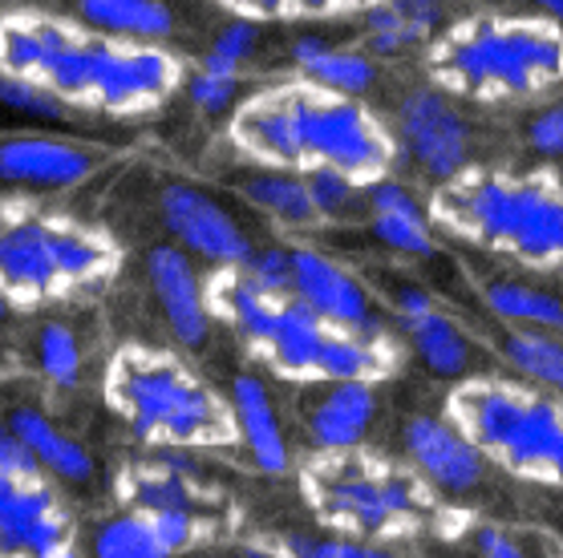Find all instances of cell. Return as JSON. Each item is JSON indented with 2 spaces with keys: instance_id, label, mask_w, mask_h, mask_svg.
Wrapping results in <instances>:
<instances>
[{
  "instance_id": "obj_1",
  "label": "cell",
  "mask_w": 563,
  "mask_h": 558,
  "mask_svg": "<svg viewBox=\"0 0 563 558\" xmlns=\"http://www.w3.org/2000/svg\"><path fill=\"white\" fill-rule=\"evenodd\" d=\"M0 77L49 89L69 110L146 118L187 86V62L154 41H118L74 16L9 9L0 13Z\"/></svg>"
},
{
  "instance_id": "obj_2",
  "label": "cell",
  "mask_w": 563,
  "mask_h": 558,
  "mask_svg": "<svg viewBox=\"0 0 563 558\" xmlns=\"http://www.w3.org/2000/svg\"><path fill=\"white\" fill-rule=\"evenodd\" d=\"M228 138L260 170L308 175L329 166L365 191L394 175L401 154L394 130L369 105L312 86L305 77L276 81L235 105Z\"/></svg>"
},
{
  "instance_id": "obj_3",
  "label": "cell",
  "mask_w": 563,
  "mask_h": 558,
  "mask_svg": "<svg viewBox=\"0 0 563 558\" xmlns=\"http://www.w3.org/2000/svg\"><path fill=\"white\" fill-rule=\"evenodd\" d=\"M106 405L158 454L240 445L228 397L170 348L122 344L106 365Z\"/></svg>"
},
{
  "instance_id": "obj_4",
  "label": "cell",
  "mask_w": 563,
  "mask_h": 558,
  "mask_svg": "<svg viewBox=\"0 0 563 558\" xmlns=\"http://www.w3.org/2000/svg\"><path fill=\"white\" fill-rule=\"evenodd\" d=\"M430 81L471 102H523L563 86V25L548 16L474 13L426 49Z\"/></svg>"
},
{
  "instance_id": "obj_5",
  "label": "cell",
  "mask_w": 563,
  "mask_h": 558,
  "mask_svg": "<svg viewBox=\"0 0 563 558\" xmlns=\"http://www.w3.org/2000/svg\"><path fill=\"white\" fill-rule=\"evenodd\" d=\"M122 267L110 231L33 199H0V295L9 308H41L102 292Z\"/></svg>"
},
{
  "instance_id": "obj_6",
  "label": "cell",
  "mask_w": 563,
  "mask_h": 558,
  "mask_svg": "<svg viewBox=\"0 0 563 558\" xmlns=\"http://www.w3.org/2000/svg\"><path fill=\"white\" fill-rule=\"evenodd\" d=\"M426 219L527 267H563V182L555 175L466 166L459 178L438 182Z\"/></svg>"
},
{
  "instance_id": "obj_7",
  "label": "cell",
  "mask_w": 563,
  "mask_h": 558,
  "mask_svg": "<svg viewBox=\"0 0 563 558\" xmlns=\"http://www.w3.org/2000/svg\"><path fill=\"white\" fill-rule=\"evenodd\" d=\"M300 490L320 526L336 538L377 543L430 531L438 522V494L418 478L365 449L312 454L300 470Z\"/></svg>"
},
{
  "instance_id": "obj_8",
  "label": "cell",
  "mask_w": 563,
  "mask_h": 558,
  "mask_svg": "<svg viewBox=\"0 0 563 558\" xmlns=\"http://www.w3.org/2000/svg\"><path fill=\"white\" fill-rule=\"evenodd\" d=\"M442 417L499 470L563 486V397L511 377H462Z\"/></svg>"
},
{
  "instance_id": "obj_9",
  "label": "cell",
  "mask_w": 563,
  "mask_h": 558,
  "mask_svg": "<svg viewBox=\"0 0 563 558\" xmlns=\"http://www.w3.org/2000/svg\"><path fill=\"white\" fill-rule=\"evenodd\" d=\"M74 543V518L45 473H0V558H53Z\"/></svg>"
},
{
  "instance_id": "obj_10",
  "label": "cell",
  "mask_w": 563,
  "mask_h": 558,
  "mask_svg": "<svg viewBox=\"0 0 563 558\" xmlns=\"http://www.w3.org/2000/svg\"><path fill=\"white\" fill-rule=\"evenodd\" d=\"M114 490L130 514L146 518H187L199 526H219V494L199 482V470L183 454H158L146 461H126Z\"/></svg>"
},
{
  "instance_id": "obj_11",
  "label": "cell",
  "mask_w": 563,
  "mask_h": 558,
  "mask_svg": "<svg viewBox=\"0 0 563 558\" xmlns=\"http://www.w3.org/2000/svg\"><path fill=\"white\" fill-rule=\"evenodd\" d=\"M110 163H114V150H106L98 142L0 134V182L21 191H69L90 182Z\"/></svg>"
},
{
  "instance_id": "obj_12",
  "label": "cell",
  "mask_w": 563,
  "mask_h": 558,
  "mask_svg": "<svg viewBox=\"0 0 563 558\" xmlns=\"http://www.w3.org/2000/svg\"><path fill=\"white\" fill-rule=\"evenodd\" d=\"M163 223L175 235V247L187 255H199L216 267H244L252 259V239L244 227L223 211L207 191L191 182H167L158 194Z\"/></svg>"
},
{
  "instance_id": "obj_13",
  "label": "cell",
  "mask_w": 563,
  "mask_h": 558,
  "mask_svg": "<svg viewBox=\"0 0 563 558\" xmlns=\"http://www.w3.org/2000/svg\"><path fill=\"white\" fill-rule=\"evenodd\" d=\"M401 142L413 163L438 182H450L471 166L466 118L438 89H413L401 102Z\"/></svg>"
},
{
  "instance_id": "obj_14",
  "label": "cell",
  "mask_w": 563,
  "mask_h": 558,
  "mask_svg": "<svg viewBox=\"0 0 563 558\" xmlns=\"http://www.w3.org/2000/svg\"><path fill=\"white\" fill-rule=\"evenodd\" d=\"M401 445H406V457L413 461V473L430 490L471 494L487 482V457L478 454L446 417H434V413L410 417L401 429Z\"/></svg>"
},
{
  "instance_id": "obj_15",
  "label": "cell",
  "mask_w": 563,
  "mask_h": 558,
  "mask_svg": "<svg viewBox=\"0 0 563 558\" xmlns=\"http://www.w3.org/2000/svg\"><path fill=\"white\" fill-rule=\"evenodd\" d=\"M292 300H300L329 328H382L373 316L369 292L357 283V276H349L345 267L329 259L324 252H317V247H292Z\"/></svg>"
},
{
  "instance_id": "obj_16",
  "label": "cell",
  "mask_w": 563,
  "mask_h": 558,
  "mask_svg": "<svg viewBox=\"0 0 563 558\" xmlns=\"http://www.w3.org/2000/svg\"><path fill=\"white\" fill-rule=\"evenodd\" d=\"M146 276L175 341L183 348H203L211 336V312H207L203 276L195 271L191 255L179 252L175 243H158L146 255Z\"/></svg>"
},
{
  "instance_id": "obj_17",
  "label": "cell",
  "mask_w": 563,
  "mask_h": 558,
  "mask_svg": "<svg viewBox=\"0 0 563 558\" xmlns=\"http://www.w3.org/2000/svg\"><path fill=\"white\" fill-rule=\"evenodd\" d=\"M211 526L187 518H146V514H110L93 526L90 558H175L183 550H195L211 538Z\"/></svg>"
},
{
  "instance_id": "obj_18",
  "label": "cell",
  "mask_w": 563,
  "mask_h": 558,
  "mask_svg": "<svg viewBox=\"0 0 563 558\" xmlns=\"http://www.w3.org/2000/svg\"><path fill=\"white\" fill-rule=\"evenodd\" d=\"M203 295H207V312L219 316L223 324L235 328V336L247 344V348H264L268 336L276 332V320H280V308L288 295H272L264 288H256L247 279L244 267H211V276H203Z\"/></svg>"
},
{
  "instance_id": "obj_19",
  "label": "cell",
  "mask_w": 563,
  "mask_h": 558,
  "mask_svg": "<svg viewBox=\"0 0 563 558\" xmlns=\"http://www.w3.org/2000/svg\"><path fill=\"white\" fill-rule=\"evenodd\" d=\"M231 417H235V429H240V442H244L247 457L256 461L264 473H288L292 470V445L284 437L280 413L272 405L268 384L260 381L256 372H240L231 381Z\"/></svg>"
},
{
  "instance_id": "obj_20",
  "label": "cell",
  "mask_w": 563,
  "mask_h": 558,
  "mask_svg": "<svg viewBox=\"0 0 563 558\" xmlns=\"http://www.w3.org/2000/svg\"><path fill=\"white\" fill-rule=\"evenodd\" d=\"M373 421H377L373 384H324V393L308 405V442L317 445V454L361 449Z\"/></svg>"
},
{
  "instance_id": "obj_21",
  "label": "cell",
  "mask_w": 563,
  "mask_h": 558,
  "mask_svg": "<svg viewBox=\"0 0 563 558\" xmlns=\"http://www.w3.org/2000/svg\"><path fill=\"white\" fill-rule=\"evenodd\" d=\"M4 429L25 445L29 457L37 461V470L45 473L49 482H65V486L93 482V454L77 442V437L57 429L41 409H33V405L13 409V417L4 421Z\"/></svg>"
},
{
  "instance_id": "obj_22",
  "label": "cell",
  "mask_w": 563,
  "mask_h": 558,
  "mask_svg": "<svg viewBox=\"0 0 563 558\" xmlns=\"http://www.w3.org/2000/svg\"><path fill=\"white\" fill-rule=\"evenodd\" d=\"M329 324L317 320L300 300H284L280 320H276V332L268 336V344L260 348V356L268 360L280 377L288 381H317V365L320 353H324V341H329Z\"/></svg>"
},
{
  "instance_id": "obj_23",
  "label": "cell",
  "mask_w": 563,
  "mask_h": 558,
  "mask_svg": "<svg viewBox=\"0 0 563 558\" xmlns=\"http://www.w3.org/2000/svg\"><path fill=\"white\" fill-rule=\"evenodd\" d=\"M77 25L118 41H163L175 33V16L158 0H77Z\"/></svg>"
},
{
  "instance_id": "obj_24",
  "label": "cell",
  "mask_w": 563,
  "mask_h": 558,
  "mask_svg": "<svg viewBox=\"0 0 563 558\" xmlns=\"http://www.w3.org/2000/svg\"><path fill=\"white\" fill-rule=\"evenodd\" d=\"M292 62L305 81H312V86H320V89H333L341 98L365 93V89L373 86V77H377L369 57L349 53V49H333L329 41H320V37L292 41Z\"/></svg>"
},
{
  "instance_id": "obj_25",
  "label": "cell",
  "mask_w": 563,
  "mask_h": 558,
  "mask_svg": "<svg viewBox=\"0 0 563 558\" xmlns=\"http://www.w3.org/2000/svg\"><path fill=\"white\" fill-rule=\"evenodd\" d=\"M365 21H369L365 45L389 57V53H401L413 41L434 37V29L442 25V4L438 0H385V4L365 13Z\"/></svg>"
},
{
  "instance_id": "obj_26",
  "label": "cell",
  "mask_w": 563,
  "mask_h": 558,
  "mask_svg": "<svg viewBox=\"0 0 563 558\" xmlns=\"http://www.w3.org/2000/svg\"><path fill=\"white\" fill-rule=\"evenodd\" d=\"M406 332H410V348L434 377H446V381H462L466 377V368H471V341H466V332H462V324L454 316L434 308L430 316L406 324Z\"/></svg>"
},
{
  "instance_id": "obj_27",
  "label": "cell",
  "mask_w": 563,
  "mask_h": 558,
  "mask_svg": "<svg viewBox=\"0 0 563 558\" xmlns=\"http://www.w3.org/2000/svg\"><path fill=\"white\" fill-rule=\"evenodd\" d=\"M244 199L256 211L272 215L284 227H317L320 215L312 207V194H308L305 178L300 175H284V170H256L240 182Z\"/></svg>"
},
{
  "instance_id": "obj_28",
  "label": "cell",
  "mask_w": 563,
  "mask_h": 558,
  "mask_svg": "<svg viewBox=\"0 0 563 558\" xmlns=\"http://www.w3.org/2000/svg\"><path fill=\"white\" fill-rule=\"evenodd\" d=\"M487 308L515 328L527 332H560L563 328V300L555 292H543L523 279H495L483 292Z\"/></svg>"
},
{
  "instance_id": "obj_29",
  "label": "cell",
  "mask_w": 563,
  "mask_h": 558,
  "mask_svg": "<svg viewBox=\"0 0 563 558\" xmlns=\"http://www.w3.org/2000/svg\"><path fill=\"white\" fill-rule=\"evenodd\" d=\"M503 360L527 377V381L543 389L551 397H563V341L548 336V332H527L515 328L503 336Z\"/></svg>"
},
{
  "instance_id": "obj_30",
  "label": "cell",
  "mask_w": 563,
  "mask_h": 558,
  "mask_svg": "<svg viewBox=\"0 0 563 558\" xmlns=\"http://www.w3.org/2000/svg\"><path fill=\"white\" fill-rule=\"evenodd\" d=\"M235 21L260 25V21H329V16L369 13L385 0H216Z\"/></svg>"
},
{
  "instance_id": "obj_31",
  "label": "cell",
  "mask_w": 563,
  "mask_h": 558,
  "mask_svg": "<svg viewBox=\"0 0 563 558\" xmlns=\"http://www.w3.org/2000/svg\"><path fill=\"white\" fill-rule=\"evenodd\" d=\"M37 365L45 372V381L57 384V389H69L81 377V344L65 324L49 320L45 328L37 332Z\"/></svg>"
},
{
  "instance_id": "obj_32",
  "label": "cell",
  "mask_w": 563,
  "mask_h": 558,
  "mask_svg": "<svg viewBox=\"0 0 563 558\" xmlns=\"http://www.w3.org/2000/svg\"><path fill=\"white\" fill-rule=\"evenodd\" d=\"M256 25H247V21H231L216 33L211 41V49H207V62L199 65L203 74H216V77H231V81H240V65L256 53Z\"/></svg>"
},
{
  "instance_id": "obj_33",
  "label": "cell",
  "mask_w": 563,
  "mask_h": 558,
  "mask_svg": "<svg viewBox=\"0 0 563 558\" xmlns=\"http://www.w3.org/2000/svg\"><path fill=\"white\" fill-rule=\"evenodd\" d=\"M373 235L397 255H434V227L422 215H373Z\"/></svg>"
},
{
  "instance_id": "obj_34",
  "label": "cell",
  "mask_w": 563,
  "mask_h": 558,
  "mask_svg": "<svg viewBox=\"0 0 563 558\" xmlns=\"http://www.w3.org/2000/svg\"><path fill=\"white\" fill-rule=\"evenodd\" d=\"M305 187L308 194H312V207H317L320 223H329V219H345L349 211H353V203H357V182L353 178H345L341 170H329V166H317V170H308Z\"/></svg>"
},
{
  "instance_id": "obj_35",
  "label": "cell",
  "mask_w": 563,
  "mask_h": 558,
  "mask_svg": "<svg viewBox=\"0 0 563 558\" xmlns=\"http://www.w3.org/2000/svg\"><path fill=\"white\" fill-rule=\"evenodd\" d=\"M284 558H401L389 546L353 543V538H312V534H284Z\"/></svg>"
},
{
  "instance_id": "obj_36",
  "label": "cell",
  "mask_w": 563,
  "mask_h": 558,
  "mask_svg": "<svg viewBox=\"0 0 563 558\" xmlns=\"http://www.w3.org/2000/svg\"><path fill=\"white\" fill-rule=\"evenodd\" d=\"M247 279L272 295H292V252L288 247H256L244 264Z\"/></svg>"
},
{
  "instance_id": "obj_37",
  "label": "cell",
  "mask_w": 563,
  "mask_h": 558,
  "mask_svg": "<svg viewBox=\"0 0 563 558\" xmlns=\"http://www.w3.org/2000/svg\"><path fill=\"white\" fill-rule=\"evenodd\" d=\"M0 102L16 105V110H25V114H33V118H45V122L69 118V110L53 98L49 89L29 86V81H13V77H0Z\"/></svg>"
},
{
  "instance_id": "obj_38",
  "label": "cell",
  "mask_w": 563,
  "mask_h": 558,
  "mask_svg": "<svg viewBox=\"0 0 563 558\" xmlns=\"http://www.w3.org/2000/svg\"><path fill=\"white\" fill-rule=\"evenodd\" d=\"M235 89L240 81H231V77H216V74H203V69H195L187 77V93H191V102L207 114H223L231 102H235Z\"/></svg>"
},
{
  "instance_id": "obj_39",
  "label": "cell",
  "mask_w": 563,
  "mask_h": 558,
  "mask_svg": "<svg viewBox=\"0 0 563 558\" xmlns=\"http://www.w3.org/2000/svg\"><path fill=\"white\" fill-rule=\"evenodd\" d=\"M527 142H531V150L543 154V158H563V98L543 105V110L531 118Z\"/></svg>"
},
{
  "instance_id": "obj_40",
  "label": "cell",
  "mask_w": 563,
  "mask_h": 558,
  "mask_svg": "<svg viewBox=\"0 0 563 558\" xmlns=\"http://www.w3.org/2000/svg\"><path fill=\"white\" fill-rule=\"evenodd\" d=\"M474 543H478V558H527L523 546L515 543L507 531H499V526H478Z\"/></svg>"
},
{
  "instance_id": "obj_41",
  "label": "cell",
  "mask_w": 563,
  "mask_h": 558,
  "mask_svg": "<svg viewBox=\"0 0 563 558\" xmlns=\"http://www.w3.org/2000/svg\"><path fill=\"white\" fill-rule=\"evenodd\" d=\"M394 308H397V316H401V324H413V320L430 316L438 304H434V295L422 292V288H401L397 300H394Z\"/></svg>"
},
{
  "instance_id": "obj_42",
  "label": "cell",
  "mask_w": 563,
  "mask_h": 558,
  "mask_svg": "<svg viewBox=\"0 0 563 558\" xmlns=\"http://www.w3.org/2000/svg\"><path fill=\"white\" fill-rule=\"evenodd\" d=\"M539 13L548 16V21H555V25H563V0H531Z\"/></svg>"
},
{
  "instance_id": "obj_43",
  "label": "cell",
  "mask_w": 563,
  "mask_h": 558,
  "mask_svg": "<svg viewBox=\"0 0 563 558\" xmlns=\"http://www.w3.org/2000/svg\"><path fill=\"white\" fill-rule=\"evenodd\" d=\"M53 558H90V555H86V550H81V546H77V543H69V546H65V550H57V555H53Z\"/></svg>"
},
{
  "instance_id": "obj_44",
  "label": "cell",
  "mask_w": 563,
  "mask_h": 558,
  "mask_svg": "<svg viewBox=\"0 0 563 558\" xmlns=\"http://www.w3.org/2000/svg\"><path fill=\"white\" fill-rule=\"evenodd\" d=\"M9 316V304H4V295H0V320Z\"/></svg>"
},
{
  "instance_id": "obj_45",
  "label": "cell",
  "mask_w": 563,
  "mask_h": 558,
  "mask_svg": "<svg viewBox=\"0 0 563 558\" xmlns=\"http://www.w3.org/2000/svg\"><path fill=\"white\" fill-rule=\"evenodd\" d=\"M4 433H9V429H4V421H0V437H4Z\"/></svg>"
},
{
  "instance_id": "obj_46",
  "label": "cell",
  "mask_w": 563,
  "mask_h": 558,
  "mask_svg": "<svg viewBox=\"0 0 563 558\" xmlns=\"http://www.w3.org/2000/svg\"><path fill=\"white\" fill-rule=\"evenodd\" d=\"M560 558H563V550H560Z\"/></svg>"
}]
</instances>
